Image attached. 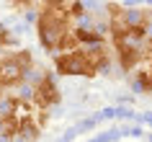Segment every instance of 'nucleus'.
<instances>
[{
  "label": "nucleus",
  "instance_id": "1",
  "mask_svg": "<svg viewBox=\"0 0 152 142\" xmlns=\"http://www.w3.org/2000/svg\"><path fill=\"white\" fill-rule=\"evenodd\" d=\"M72 21L67 8L54 10V8H44L41 5L39 18H36V34H39V41L47 52H57V44L67 31H72Z\"/></svg>",
  "mask_w": 152,
  "mask_h": 142
},
{
  "label": "nucleus",
  "instance_id": "2",
  "mask_svg": "<svg viewBox=\"0 0 152 142\" xmlns=\"http://www.w3.org/2000/svg\"><path fill=\"white\" fill-rule=\"evenodd\" d=\"M34 65V57L28 49H21V52H13V54H5L0 60V88H13L21 85L28 75Z\"/></svg>",
  "mask_w": 152,
  "mask_h": 142
},
{
  "label": "nucleus",
  "instance_id": "3",
  "mask_svg": "<svg viewBox=\"0 0 152 142\" xmlns=\"http://www.w3.org/2000/svg\"><path fill=\"white\" fill-rule=\"evenodd\" d=\"M54 70L59 75H72V78H96L98 67L88 57L85 49H72V52H62L54 54Z\"/></svg>",
  "mask_w": 152,
  "mask_h": 142
},
{
  "label": "nucleus",
  "instance_id": "4",
  "mask_svg": "<svg viewBox=\"0 0 152 142\" xmlns=\"http://www.w3.org/2000/svg\"><path fill=\"white\" fill-rule=\"evenodd\" d=\"M62 101V93H59V85L54 83V78L44 72L39 80H36V85H34V106L41 111H49L52 106Z\"/></svg>",
  "mask_w": 152,
  "mask_h": 142
},
{
  "label": "nucleus",
  "instance_id": "5",
  "mask_svg": "<svg viewBox=\"0 0 152 142\" xmlns=\"http://www.w3.org/2000/svg\"><path fill=\"white\" fill-rule=\"evenodd\" d=\"M36 140H39V124L28 114L21 119V127H18V134L13 137V142H36Z\"/></svg>",
  "mask_w": 152,
  "mask_h": 142
},
{
  "label": "nucleus",
  "instance_id": "6",
  "mask_svg": "<svg viewBox=\"0 0 152 142\" xmlns=\"http://www.w3.org/2000/svg\"><path fill=\"white\" fill-rule=\"evenodd\" d=\"M10 44H16V36L0 24V47H10Z\"/></svg>",
  "mask_w": 152,
  "mask_h": 142
},
{
  "label": "nucleus",
  "instance_id": "7",
  "mask_svg": "<svg viewBox=\"0 0 152 142\" xmlns=\"http://www.w3.org/2000/svg\"><path fill=\"white\" fill-rule=\"evenodd\" d=\"M41 5L44 8H54V10H62L70 5V0H41Z\"/></svg>",
  "mask_w": 152,
  "mask_h": 142
},
{
  "label": "nucleus",
  "instance_id": "8",
  "mask_svg": "<svg viewBox=\"0 0 152 142\" xmlns=\"http://www.w3.org/2000/svg\"><path fill=\"white\" fill-rule=\"evenodd\" d=\"M13 3H16V5H28L31 0H13Z\"/></svg>",
  "mask_w": 152,
  "mask_h": 142
},
{
  "label": "nucleus",
  "instance_id": "9",
  "mask_svg": "<svg viewBox=\"0 0 152 142\" xmlns=\"http://www.w3.org/2000/svg\"><path fill=\"white\" fill-rule=\"evenodd\" d=\"M142 119H144V121H152V114H144Z\"/></svg>",
  "mask_w": 152,
  "mask_h": 142
},
{
  "label": "nucleus",
  "instance_id": "10",
  "mask_svg": "<svg viewBox=\"0 0 152 142\" xmlns=\"http://www.w3.org/2000/svg\"><path fill=\"white\" fill-rule=\"evenodd\" d=\"M150 140H152V137H150Z\"/></svg>",
  "mask_w": 152,
  "mask_h": 142
}]
</instances>
